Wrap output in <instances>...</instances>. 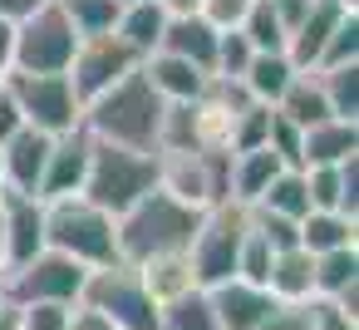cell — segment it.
Segmentation results:
<instances>
[{"mask_svg": "<svg viewBox=\"0 0 359 330\" xmlns=\"http://www.w3.org/2000/svg\"><path fill=\"white\" fill-rule=\"evenodd\" d=\"M163 30H168V15H163L158 0H133V6H123V11H118V25H114V35H118L138 60H148V55L163 45Z\"/></svg>", "mask_w": 359, "mask_h": 330, "instance_id": "603a6c76", "label": "cell"}, {"mask_svg": "<svg viewBox=\"0 0 359 330\" xmlns=\"http://www.w3.org/2000/svg\"><path fill=\"white\" fill-rule=\"evenodd\" d=\"M55 6L65 11V20L74 25V35L79 40H89V35H114V25H118V0H55Z\"/></svg>", "mask_w": 359, "mask_h": 330, "instance_id": "4dcf8cb0", "label": "cell"}, {"mask_svg": "<svg viewBox=\"0 0 359 330\" xmlns=\"http://www.w3.org/2000/svg\"><path fill=\"white\" fill-rule=\"evenodd\" d=\"M300 70L285 60V55H251V65H246V74L236 79L241 89H246V99L251 104H266V109H276L280 104V94L290 89V79H295Z\"/></svg>", "mask_w": 359, "mask_h": 330, "instance_id": "cb8c5ba5", "label": "cell"}, {"mask_svg": "<svg viewBox=\"0 0 359 330\" xmlns=\"http://www.w3.org/2000/svg\"><path fill=\"white\" fill-rule=\"evenodd\" d=\"M266 6L276 11V20H280V30H285V40H290V30L310 15V6H315V0H266Z\"/></svg>", "mask_w": 359, "mask_h": 330, "instance_id": "b9f144b4", "label": "cell"}, {"mask_svg": "<svg viewBox=\"0 0 359 330\" xmlns=\"http://www.w3.org/2000/svg\"><path fill=\"white\" fill-rule=\"evenodd\" d=\"M271 246L251 232V222H246V237H241V251H236V281H251V286H266V276H271Z\"/></svg>", "mask_w": 359, "mask_h": 330, "instance_id": "d590c367", "label": "cell"}, {"mask_svg": "<svg viewBox=\"0 0 359 330\" xmlns=\"http://www.w3.org/2000/svg\"><path fill=\"white\" fill-rule=\"evenodd\" d=\"M84 281H89V271L79 261H69V256H60V251L45 246L25 266L6 271V296L15 305H79Z\"/></svg>", "mask_w": 359, "mask_h": 330, "instance_id": "9c48e42d", "label": "cell"}, {"mask_svg": "<svg viewBox=\"0 0 359 330\" xmlns=\"http://www.w3.org/2000/svg\"><path fill=\"white\" fill-rule=\"evenodd\" d=\"M79 310L109 320L114 330H158V305H153V296L143 291V281H138V271L128 261L89 271Z\"/></svg>", "mask_w": 359, "mask_h": 330, "instance_id": "5b68a950", "label": "cell"}, {"mask_svg": "<svg viewBox=\"0 0 359 330\" xmlns=\"http://www.w3.org/2000/svg\"><path fill=\"white\" fill-rule=\"evenodd\" d=\"M11 60H15V25L0 20V79L11 74Z\"/></svg>", "mask_w": 359, "mask_h": 330, "instance_id": "bcb514c9", "label": "cell"}, {"mask_svg": "<svg viewBox=\"0 0 359 330\" xmlns=\"http://www.w3.org/2000/svg\"><path fill=\"white\" fill-rule=\"evenodd\" d=\"M251 45H246V35L241 30H222L217 35V60H212V79H241L246 74V65H251Z\"/></svg>", "mask_w": 359, "mask_h": 330, "instance_id": "e575fe53", "label": "cell"}, {"mask_svg": "<svg viewBox=\"0 0 359 330\" xmlns=\"http://www.w3.org/2000/svg\"><path fill=\"white\" fill-rule=\"evenodd\" d=\"M315 325V301H276L261 330H310Z\"/></svg>", "mask_w": 359, "mask_h": 330, "instance_id": "f35d334b", "label": "cell"}, {"mask_svg": "<svg viewBox=\"0 0 359 330\" xmlns=\"http://www.w3.org/2000/svg\"><path fill=\"white\" fill-rule=\"evenodd\" d=\"M271 114L266 104H246L236 119H231V138H226V153H251V148H266V133H271Z\"/></svg>", "mask_w": 359, "mask_h": 330, "instance_id": "836d02e7", "label": "cell"}, {"mask_svg": "<svg viewBox=\"0 0 359 330\" xmlns=\"http://www.w3.org/2000/svg\"><path fill=\"white\" fill-rule=\"evenodd\" d=\"M74 305H20V330H69Z\"/></svg>", "mask_w": 359, "mask_h": 330, "instance_id": "60d3db41", "label": "cell"}, {"mask_svg": "<svg viewBox=\"0 0 359 330\" xmlns=\"http://www.w3.org/2000/svg\"><path fill=\"white\" fill-rule=\"evenodd\" d=\"M310 212H344L359 222V153L334 168H300Z\"/></svg>", "mask_w": 359, "mask_h": 330, "instance_id": "5bb4252c", "label": "cell"}, {"mask_svg": "<svg viewBox=\"0 0 359 330\" xmlns=\"http://www.w3.org/2000/svg\"><path fill=\"white\" fill-rule=\"evenodd\" d=\"M0 291H6V266H0Z\"/></svg>", "mask_w": 359, "mask_h": 330, "instance_id": "f907efd6", "label": "cell"}, {"mask_svg": "<svg viewBox=\"0 0 359 330\" xmlns=\"http://www.w3.org/2000/svg\"><path fill=\"white\" fill-rule=\"evenodd\" d=\"M118 6H133V0H118Z\"/></svg>", "mask_w": 359, "mask_h": 330, "instance_id": "816d5d0a", "label": "cell"}, {"mask_svg": "<svg viewBox=\"0 0 359 330\" xmlns=\"http://www.w3.org/2000/svg\"><path fill=\"white\" fill-rule=\"evenodd\" d=\"M0 330H20V305L0 291Z\"/></svg>", "mask_w": 359, "mask_h": 330, "instance_id": "7dc6e473", "label": "cell"}, {"mask_svg": "<svg viewBox=\"0 0 359 330\" xmlns=\"http://www.w3.org/2000/svg\"><path fill=\"white\" fill-rule=\"evenodd\" d=\"M6 89L15 99L25 128H35V133L60 138V133H74L84 119V104H79L69 74H6Z\"/></svg>", "mask_w": 359, "mask_h": 330, "instance_id": "ba28073f", "label": "cell"}, {"mask_svg": "<svg viewBox=\"0 0 359 330\" xmlns=\"http://www.w3.org/2000/svg\"><path fill=\"white\" fill-rule=\"evenodd\" d=\"M354 153H359V124L325 119V124L300 133V168H334Z\"/></svg>", "mask_w": 359, "mask_h": 330, "instance_id": "d6986e66", "label": "cell"}, {"mask_svg": "<svg viewBox=\"0 0 359 330\" xmlns=\"http://www.w3.org/2000/svg\"><path fill=\"white\" fill-rule=\"evenodd\" d=\"M310 330H359V320H349L344 310H334L330 301H315V325Z\"/></svg>", "mask_w": 359, "mask_h": 330, "instance_id": "ee69618b", "label": "cell"}, {"mask_svg": "<svg viewBox=\"0 0 359 330\" xmlns=\"http://www.w3.org/2000/svg\"><path fill=\"white\" fill-rule=\"evenodd\" d=\"M133 271H138V281H143V291L153 296V305H158V310H163L168 301H177V296L197 291L192 266H187V251H163V256H148V261H138Z\"/></svg>", "mask_w": 359, "mask_h": 330, "instance_id": "ffe728a7", "label": "cell"}, {"mask_svg": "<svg viewBox=\"0 0 359 330\" xmlns=\"http://www.w3.org/2000/svg\"><path fill=\"white\" fill-rule=\"evenodd\" d=\"M158 187V153H133L114 143L89 148V178H84V202H94L109 217H123L133 202H143Z\"/></svg>", "mask_w": 359, "mask_h": 330, "instance_id": "277c9868", "label": "cell"}, {"mask_svg": "<svg viewBox=\"0 0 359 330\" xmlns=\"http://www.w3.org/2000/svg\"><path fill=\"white\" fill-rule=\"evenodd\" d=\"M79 50V35L74 25L65 20V11L55 0H45L40 11H30L20 25H15V60H11V74H65L69 60Z\"/></svg>", "mask_w": 359, "mask_h": 330, "instance_id": "8992f818", "label": "cell"}, {"mask_svg": "<svg viewBox=\"0 0 359 330\" xmlns=\"http://www.w3.org/2000/svg\"><path fill=\"white\" fill-rule=\"evenodd\" d=\"M158 330H222V325H217L212 296L197 286V291H187V296H177L158 310Z\"/></svg>", "mask_w": 359, "mask_h": 330, "instance_id": "f1b7e54d", "label": "cell"}, {"mask_svg": "<svg viewBox=\"0 0 359 330\" xmlns=\"http://www.w3.org/2000/svg\"><path fill=\"white\" fill-rule=\"evenodd\" d=\"M344 15H359V11L344 6V0H315L310 15H305V20L290 30V40H285V60H290L295 70H315L320 55H325V45H330V35L339 30Z\"/></svg>", "mask_w": 359, "mask_h": 330, "instance_id": "9a60e30c", "label": "cell"}, {"mask_svg": "<svg viewBox=\"0 0 359 330\" xmlns=\"http://www.w3.org/2000/svg\"><path fill=\"white\" fill-rule=\"evenodd\" d=\"M50 143L55 138L50 133H35V128H20L11 143H0V187H11V192H40Z\"/></svg>", "mask_w": 359, "mask_h": 330, "instance_id": "ac0fdd59", "label": "cell"}, {"mask_svg": "<svg viewBox=\"0 0 359 330\" xmlns=\"http://www.w3.org/2000/svg\"><path fill=\"white\" fill-rule=\"evenodd\" d=\"M158 6H163V15H168V20H177V15H197L202 0H158Z\"/></svg>", "mask_w": 359, "mask_h": 330, "instance_id": "c3c4849f", "label": "cell"}, {"mask_svg": "<svg viewBox=\"0 0 359 330\" xmlns=\"http://www.w3.org/2000/svg\"><path fill=\"white\" fill-rule=\"evenodd\" d=\"M158 50H168V55H177V60H187V65H197V70L212 74V60H217V30H212L202 15H177V20H168Z\"/></svg>", "mask_w": 359, "mask_h": 330, "instance_id": "44dd1931", "label": "cell"}, {"mask_svg": "<svg viewBox=\"0 0 359 330\" xmlns=\"http://www.w3.org/2000/svg\"><path fill=\"white\" fill-rule=\"evenodd\" d=\"M40 251H45V202L35 192L0 187V261H6V271L25 266Z\"/></svg>", "mask_w": 359, "mask_h": 330, "instance_id": "7c38bea8", "label": "cell"}, {"mask_svg": "<svg viewBox=\"0 0 359 330\" xmlns=\"http://www.w3.org/2000/svg\"><path fill=\"white\" fill-rule=\"evenodd\" d=\"M212 296V310H217V325L222 330H261L266 315L276 310V296L266 286H251V281H222L207 291Z\"/></svg>", "mask_w": 359, "mask_h": 330, "instance_id": "e0dca14e", "label": "cell"}, {"mask_svg": "<svg viewBox=\"0 0 359 330\" xmlns=\"http://www.w3.org/2000/svg\"><path fill=\"white\" fill-rule=\"evenodd\" d=\"M197 222H202V212H192L177 197H168L163 187H153L143 202H133L123 217H114L118 261L138 266V261L163 256V251H187V242L197 237Z\"/></svg>", "mask_w": 359, "mask_h": 330, "instance_id": "7a4b0ae2", "label": "cell"}, {"mask_svg": "<svg viewBox=\"0 0 359 330\" xmlns=\"http://www.w3.org/2000/svg\"><path fill=\"white\" fill-rule=\"evenodd\" d=\"M143 60L118 40V35H89V40H79V50H74V60H69V84H74V94H79V104H94L99 94H109L118 79H128L133 70H138Z\"/></svg>", "mask_w": 359, "mask_h": 330, "instance_id": "8fae6325", "label": "cell"}, {"mask_svg": "<svg viewBox=\"0 0 359 330\" xmlns=\"http://www.w3.org/2000/svg\"><path fill=\"white\" fill-rule=\"evenodd\" d=\"M69 330H114L109 320H99V315H89V310H79L74 305V320H69Z\"/></svg>", "mask_w": 359, "mask_h": 330, "instance_id": "681fc988", "label": "cell"}, {"mask_svg": "<svg viewBox=\"0 0 359 330\" xmlns=\"http://www.w3.org/2000/svg\"><path fill=\"white\" fill-rule=\"evenodd\" d=\"M0 266H6V261H0Z\"/></svg>", "mask_w": 359, "mask_h": 330, "instance_id": "f5cc1de1", "label": "cell"}, {"mask_svg": "<svg viewBox=\"0 0 359 330\" xmlns=\"http://www.w3.org/2000/svg\"><path fill=\"white\" fill-rule=\"evenodd\" d=\"M241 237H246V207L222 202V207L202 212L197 237L187 242V266H192V281H197L202 291H212V286H222V281L236 276Z\"/></svg>", "mask_w": 359, "mask_h": 330, "instance_id": "52a82bcc", "label": "cell"}, {"mask_svg": "<svg viewBox=\"0 0 359 330\" xmlns=\"http://www.w3.org/2000/svg\"><path fill=\"white\" fill-rule=\"evenodd\" d=\"M163 99L148 89L143 70H133L128 79H118L109 94H99L94 104H84L79 128L94 143H114V148H133V153H158V128H163Z\"/></svg>", "mask_w": 359, "mask_h": 330, "instance_id": "6da1fadb", "label": "cell"}, {"mask_svg": "<svg viewBox=\"0 0 359 330\" xmlns=\"http://www.w3.org/2000/svg\"><path fill=\"white\" fill-rule=\"evenodd\" d=\"M89 148L94 138L84 128L74 133H60L50 143V158H45V178H40V202H65V197H79L84 192V178H89Z\"/></svg>", "mask_w": 359, "mask_h": 330, "instance_id": "4fadbf2b", "label": "cell"}, {"mask_svg": "<svg viewBox=\"0 0 359 330\" xmlns=\"http://www.w3.org/2000/svg\"><path fill=\"white\" fill-rule=\"evenodd\" d=\"M300 246L310 256L339 251V246H359V222L344 212H305L300 217Z\"/></svg>", "mask_w": 359, "mask_h": 330, "instance_id": "484cf974", "label": "cell"}, {"mask_svg": "<svg viewBox=\"0 0 359 330\" xmlns=\"http://www.w3.org/2000/svg\"><path fill=\"white\" fill-rule=\"evenodd\" d=\"M315 74H320V89H325V104H330V119L359 124V65L315 70Z\"/></svg>", "mask_w": 359, "mask_h": 330, "instance_id": "f546056e", "label": "cell"}, {"mask_svg": "<svg viewBox=\"0 0 359 330\" xmlns=\"http://www.w3.org/2000/svg\"><path fill=\"white\" fill-rule=\"evenodd\" d=\"M276 114H280V119H290L300 133H305V128H315V124H325V119H330V104H325L320 74H315V70H300V74L290 79V89L280 94Z\"/></svg>", "mask_w": 359, "mask_h": 330, "instance_id": "d4e9b609", "label": "cell"}, {"mask_svg": "<svg viewBox=\"0 0 359 330\" xmlns=\"http://www.w3.org/2000/svg\"><path fill=\"white\" fill-rule=\"evenodd\" d=\"M359 286V246H339L315 256V301H334Z\"/></svg>", "mask_w": 359, "mask_h": 330, "instance_id": "83f0119b", "label": "cell"}, {"mask_svg": "<svg viewBox=\"0 0 359 330\" xmlns=\"http://www.w3.org/2000/svg\"><path fill=\"white\" fill-rule=\"evenodd\" d=\"M236 30L246 35V45L256 55H285V30H280V20H276V11L266 6V0H251V11L241 15Z\"/></svg>", "mask_w": 359, "mask_h": 330, "instance_id": "d6a6232c", "label": "cell"}, {"mask_svg": "<svg viewBox=\"0 0 359 330\" xmlns=\"http://www.w3.org/2000/svg\"><path fill=\"white\" fill-rule=\"evenodd\" d=\"M339 65H359V15L339 20V30L330 35V45H325L315 70H339Z\"/></svg>", "mask_w": 359, "mask_h": 330, "instance_id": "8d00e7d4", "label": "cell"}, {"mask_svg": "<svg viewBox=\"0 0 359 330\" xmlns=\"http://www.w3.org/2000/svg\"><path fill=\"white\" fill-rule=\"evenodd\" d=\"M20 128H25V119H20V109H15V99H11V89H6V79H0V143H11Z\"/></svg>", "mask_w": 359, "mask_h": 330, "instance_id": "7bdbcfd3", "label": "cell"}, {"mask_svg": "<svg viewBox=\"0 0 359 330\" xmlns=\"http://www.w3.org/2000/svg\"><path fill=\"white\" fill-rule=\"evenodd\" d=\"M138 70H143L148 89H153L163 104H197V99L207 94V84H212L207 70H197V65H187V60H177V55H168V50H153Z\"/></svg>", "mask_w": 359, "mask_h": 330, "instance_id": "2e32d148", "label": "cell"}, {"mask_svg": "<svg viewBox=\"0 0 359 330\" xmlns=\"http://www.w3.org/2000/svg\"><path fill=\"white\" fill-rule=\"evenodd\" d=\"M45 0H0V20H11V25H20L30 11H40Z\"/></svg>", "mask_w": 359, "mask_h": 330, "instance_id": "f6af8a7d", "label": "cell"}, {"mask_svg": "<svg viewBox=\"0 0 359 330\" xmlns=\"http://www.w3.org/2000/svg\"><path fill=\"white\" fill-rule=\"evenodd\" d=\"M266 291H271L276 301H315V256H310L305 246L276 251V256H271Z\"/></svg>", "mask_w": 359, "mask_h": 330, "instance_id": "7402d4cb", "label": "cell"}, {"mask_svg": "<svg viewBox=\"0 0 359 330\" xmlns=\"http://www.w3.org/2000/svg\"><path fill=\"white\" fill-rule=\"evenodd\" d=\"M172 153H202L197 148V114H192V104H168L163 109L158 158H172Z\"/></svg>", "mask_w": 359, "mask_h": 330, "instance_id": "1f68e13d", "label": "cell"}, {"mask_svg": "<svg viewBox=\"0 0 359 330\" xmlns=\"http://www.w3.org/2000/svg\"><path fill=\"white\" fill-rule=\"evenodd\" d=\"M251 212H271V217H285V222H300L310 212V197H305V178L300 168H285L271 178V187L251 202Z\"/></svg>", "mask_w": 359, "mask_h": 330, "instance_id": "4316f807", "label": "cell"}, {"mask_svg": "<svg viewBox=\"0 0 359 330\" xmlns=\"http://www.w3.org/2000/svg\"><path fill=\"white\" fill-rule=\"evenodd\" d=\"M246 11H251V0H202V6H197V15H202L217 35H222V30H236Z\"/></svg>", "mask_w": 359, "mask_h": 330, "instance_id": "ab89813d", "label": "cell"}, {"mask_svg": "<svg viewBox=\"0 0 359 330\" xmlns=\"http://www.w3.org/2000/svg\"><path fill=\"white\" fill-rule=\"evenodd\" d=\"M266 148L280 158V168H300V128L280 114H271V133H266Z\"/></svg>", "mask_w": 359, "mask_h": 330, "instance_id": "74e56055", "label": "cell"}, {"mask_svg": "<svg viewBox=\"0 0 359 330\" xmlns=\"http://www.w3.org/2000/svg\"><path fill=\"white\" fill-rule=\"evenodd\" d=\"M45 246L79 261L84 271H104L118 266V232L114 217L99 212L84 197H65V202H45Z\"/></svg>", "mask_w": 359, "mask_h": 330, "instance_id": "3957f363", "label": "cell"}, {"mask_svg": "<svg viewBox=\"0 0 359 330\" xmlns=\"http://www.w3.org/2000/svg\"><path fill=\"white\" fill-rule=\"evenodd\" d=\"M158 187L192 212L226 202V153H172L158 158Z\"/></svg>", "mask_w": 359, "mask_h": 330, "instance_id": "30bf717a", "label": "cell"}]
</instances>
